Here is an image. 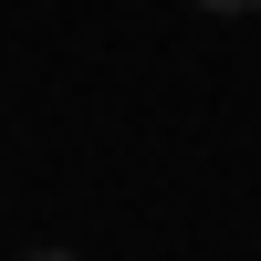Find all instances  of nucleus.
<instances>
[{
  "label": "nucleus",
  "mask_w": 261,
  "mask_h": 261,
  "mask_svg": "<svg viewBox=\"0 0 261 261\" xmlns=\"http://www.w3.org/2000/svg\"><path fill=\"white\" fill-rule=\"evenodd\" d=\"M209 11H251V0H209Z\"/></svg>",
  "instance_id": "nucleus-1"
}]
</instances>
